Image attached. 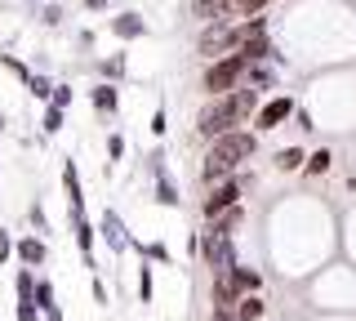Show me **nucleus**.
Masks as SVG:
<instances>
[{
	"instance_id": "nucleus-30",
	"label": "nucleus",
	"mask_w": 356,
	"mask_h": 321,
	"mask_svg": "<svg viewBox=\"0 0 356 321\" xmlns=\"http://www.w3.org/2000/svg\"><path fill=\"white\" fill-rule=\"evenodd\" d=\"M120 157H125V134H111L107 139V165H116Z\"/></svg>"
},
{
	"instance_id": "nucleus-34",
	"label": "nucleus",
	"mask_w": 356,
	"mask_h": 321,
	"mask_svg": "<svg viewBox=\"0 0 356 321\" xmlns=\"http://www.w3.org/2000/svg\"><path fill=\"white\" fill-rule=\"evenodd\" d=\"M14 254V237H9V228H0V263Z\"/></svg>"
},
{
	"instance_id": "nucleus-35",
	"label": "nucleus",
	"mask_w": 356,
	"mask_h": 321,
	"mask_svg": "<svg viewBox=\"0 0 356 321\" xmlns=\"http://www.w3.org/2000/svg\"><path fill=\"white\" fill-rule=\"evenodd\" d=\"M40 313H36V308H31V304H18V321H36Z\"/></svg>"
},
{
	"instance_id": "nucleus-32",
	"label": "nucleus",
	"mask_w": 356,
	"mask_h": 321,
	"mask_svg": "<svg viewBox=\"0 0 356 321\" xmlns=\"http://www.w3.org/2000/svg\"><path fill=\"white\" fill-rule=\"evenodd\" d=\"M67 103H72V85H54V94H49V107H58V112H63Z\"/></svg>"
},
{
	"instance_id": "nucleus-9",
	"label": "nucleus",
	"mask_w": 356,
	"mask_h": 321,
	"mask_svg": "<svg viewBox=\"0 0 356 321\" xmlns=\"http://www.w3.org/2000/svg\"><path fill=\"white\" fill-rule=\"evenodd\" d=\"M18 263H27V268H40L44 259H49V250H44V241L40 237H18Z\"/></svg>"
},
{
	"instance_id": "nucleus-37",
	"label": "nucleus",
	"mask_w": 356,
	"mask_h": 321,
	"mask_svg": "<svg viewBox=\"0 0 356 321\" xmlns=\"http://www.w3.org/2000/svg\"><path fill=\"white\" fill-rule=\"evenodd\" d=\"M214 321H236V313L232 308H214Z\"/></svg>"
},
{
	"instance_id": "nucleus-29",
	"label": "nucleus",
	"mask_w": 356,
	"mask_h": 321,
	"mask_svg": "<svg viewBox=\"0 0 356 321\" xmlns=\"http://www.w3.org/2000/svg\"><path fill=\"white\" fill-rule=\"evenodd\" d=\"M103 76H125V54H111V58H103Z\"/></svg>"
},
{
	"instance_id": "nucleus-40",
	"label": "nucleus",
	"mask_w": 356,
	"mask_h": 321,
	"mask_svg": "<svg viewBox=\"0 0 356 321\" xmlns=\"http://www.w3.org/2000/svg\"><path fill=\"white\" fill-rule=\"evenodd\" d=\"M0 130H5V112H0Z\"/></svg>"
},
{
	"instance_id": "nucleus-33",
	"label": "nucleus",
	"mask_w": 356,
	"mask_h": 321,
	"mask_svg": "<svg viewBox=\"0 0 356 321\" xmlns=\"http://www.w3.org/2000/svg\"><path fill=\"white\" fill-rule=\"evenodd\" d=\"M165 130H170V116H165V107H156V112H152V134L165 139Z\"/></svg>"
},
{
	"instance_id": "nucleus-10",
	"label": "nucleus",
	"mask_w": 356,
	"mask_h": 321,
	"mask_svg": "<svg viewBox=\"0 0 356 321\" xmlns=\"http://www.w3.org/2000/svg\"><path fill=\"white\" fill-rule=\"evenodd\" d=\"M63 187H67V201H72V214L81 219V214H85V192H81V174H76L72 161L63 165Z\"/></svg>"
},
{
	"instance_id": "nucleus-8",
	"label": "nucleus",
	"mask_w": 356,
	"mask_h": 321,
	"mask_svg": "<svg viewBox=\"0 0 356 321\" xmlns=\"http://www.w3.org/2000/svg\"><path fill=\"white\" fill-rule=\"evenodd\" d=\"M103 237H107V246L116 250V254H125V246H129V228H125V219H120L116 210H107V214H103Z\"/></svg>"
},
{
	"instance_id": "nucleus-16",
	"label": "nucleus",
	"mask_w": 356,
	"mask_h": 321,
	"mask_svg": "<svg viewBox=\"0 0 356 321\" xmlns=\"http://www.w3.org/2000/svg\"><path fill=\"white\" fill-rule=\"evenodd\" d=\"M192 14L200 18V23H222V0H192Z\"/></svg>"
},
{
	"instance_id": "nucleus-24",
	"label": "nucleus",
	"mask_w": 356,
	"mask_h": 321,
	"mask_svg": "<svg viewBox=\"0 0 356 321\" xmlns=\"http://www.w3.org/2000/svg\"><path fill=\"white\" fill-rule=\"evenodd\" d=\"M330 148H321V152H312V157H307V174H325L330 170Z\"/></svg>"
},
{
	"instance_id": "nucleus-15",
	"label": "nucleus",
	"mask_w": 356,
	"mask_h": 321,
	"mask_svg": "<svg viewBox=\"0 0 356 321\" xmlns=\"http://www.w3.org/2000/svg\"><path fill=\"white\" fill-rule=\"evenodd\" d=\"M263 317H267V299H263V295H241L236 321H263Z\"/></svg>"
},
{
	"instance_id": "nucleus-3",
	"label": "nucleus",
	"mask_w": 356,
	"mask_h": 321,
	"mask_svg": "<svg viewBox=\"0 0 356 321\" xmlns=\"http://www.w3.org/2000/svg\"><path fill=\"white\" fill-rule=\"evenodd\" d=\"M245 68H250V63H245L241 54H227V58H214V63L205 68V76H200V90H205L209 98H222V94H232V90L241 85Z\"/></svg>"
},
{
	"instance_id": "nucleus-5",
	"label": "nucleus",
	"mask_w": 356,
	"mask_h": 321,
	"mask_svg": "<svg viewBox=\"0 0 356 321\" xmlns=\"http://www.w3.org/2000/svg\"><path fill=\"white\" fill-rule=\"evenodd\" d=\"M236 196H241V183H236V179H222V183H214V187H209V196L200 201V214H205V219H218V214H227L232 205H241Z\"/></svg>"
},
{
	"instance_id": "nucleus-19",
	"label": "nucleus",
	"mask_w": 356,
	"mask_h": 321,
	"mask_svg": "<svg viewBox=\"0 0 356 321\" xmlns=\"http://www.w3.org/2000/svg\"><path fill=\"white\" fill-rule=\"evenodd\" d=\"M14 295H18V304H31V299H36V276H31V268H18Z\"/></svg>"
},
{
	"instance_id": "nucleus-11",
	"label": "nucleus",
	"mask_w": 356,
	"mask_h": 321,
	"mask_svg": "<svg viewBox=\"0 0 356 321\" xmlns=\"http://www.w3.org/2000/svg\"><path fill=\"white\" fill-rule=\"evenodd\" d=\"M111 31L120 40H138V36H147V23H143V14H116L111 18Z\"/></svg>"
},
{
	"instance_id": "nucleus-1",
	"label": "nucleus",
	"mask_w": 356,
	"mask_h": 321,
	"mask_svg": "<svg viewBox=\"0 0 356 321\" xmlns=\"http://www.w3.org/2000/svg\"><path fill=\"white\" fill-rule=\"evenodd\" d=\"M254 152H259V139H254L250 130H232V134H222V139L209 143L205 165H200V179H205V183L232 179V170H236L241 161H250Z\"/></svg>"
},
{
	"instance_id": "nucleus-2",
	"label": "nucleus",
	"mask_w": 356,
	"mask_h": 321,
	"mask_svg": "<svg viewBox=\"0 0 356 321\" xmlns=\"http://www.w3.org/2000/svg\"><path fill=\"white\" fill-rule=\"evenodd\" d=\"M254 103H259V90H232V94L214 98V103H209L205 112L196 116V134H200V139H222V134H232V125H241V120L254 112Z\"/></svg>"
},
{
	"instance_id": "nucleus-27",
	"label": "nucleus",
	"mask_w": 356,
	"mask_h": 321,
	"mask_svg": "<svg viewBox=\"0 0 356 321\" xmlns=\"http://www.w3.org/2000/svg\"><path fill=\"white\" fill-rule=\"evenodd\" d=\"M36 18H40L44 27H58L67 14H63V5H40V14H36Z\"/></svg>"
},
{
	"instance_id": "nucleus-14",
	"label": "nucleus",
	"mask_w": 356,
	"mask_h": 321,
	"mask_svg": "<svg viewBox=\"0 0 356 321\" xmlns=\"http://www.w3.org/2000/svg\"><path fill=\"white\" fill-rule=\"evenodd\" d=\"M94 237H98V228L81 214V219H76V246H81V254H85L89 268H94Z\"/></svg>"
},
{
	"instance_id": "nucleus-28",
	"label": "nucleus",
	"mask_w": 356,
	"mask_h": 321,
	"mask_svg": "<svg viewBox=\"0 0 356 321\" xmlns=\"http://www.w3.org/2000/svg\"><path fill=\"white\" fill-rule=\"evenodd\" d=\"M138 299H143V304H152V263H143V268H138Z\"/></svg>"
},
{
	"instance_id": "nucleus-39",
	"label": "nucleus",
	"mask_w": 356,
	"mask_h": 321,
	"mask_svg": "<svg viewBox=\"0 0 356 321\" xmlns=\"http://www.w3.org/2000/svg\"><path fill=\"white\" fill-rule=\"evenodd\" d=\"M85 5H89V9H103V5H107V0H85Z\"/></svg>"
},
{
	"instance_id": "nucleus-6",
	"label": "nucleus",
	"mask_w": 356,
	"mask_h": 321,
	"mask_svg": "<svg viewBox=\"0 0 356 321\" xmlns=\"http://www.w3.org/2000/svg\"><path fill=\"white\" fill-rule=\"evenodd\" d=\"M289 116H294V103H289V98H272V103H263L259 112H254V130H263V134H267V130H276Z\"/></svg>"
},
{
	"instance_id": "nucleus-22",
	"label": "nucleus",
	"mask_w": 356,
	"mask_h": 321,
	"mask_svg": "<svg viewBox=\"0 0 356 321\" xmlns=\"http://www.w3.org/2000/svg\"><path fill=\"white\" fill-rule=\"evenodd\" d=\"M303 161H307V152H303V148H285V152H276V170H303Z\"/></svg>"
},
{
	"instance_id": "nucleus-13",
	"label": "nucleus",
	"mask_w": 356,
	"mask_h": 321,
	"mask_svg": "<svg viewBox=\"0 0 356 321\" xmlns=\"http://www.w3.org/2000/svg\"><path fill=\"white\" fill-rule=\"evenodd\" d=\"M236 304H241V290L227 281V272H214V308H232L236 313Z\"/></svg>"
},
{
	"instance_id": "nucleus-7",
	"label": "nucleus",
	"mask_w": 356,
	"mask_h": 321,
	"mask_svg": "<svg viewBox=\"0 0 356 321\" xmlns=\"http://www.w3.org/2000/svg\"><path fill=\"white\" fill-rule=\"evenodd\" d=\"M267 9V0H222V23H245V18H259Z\"/></svg>"
},
{
	"instance_id": "nucleus-23",
	"label": "nucleus",
	"mask_w": 356,
	"mask_h": 321,
	"mask_svg": "<svg viewBox=\"0 0 356 321\" xmlns=\"http://www.w3.org/2000/svg\"><path fill=\"white\" fill-rule=\"evenodd\" d=\"M143 254H147V263H174V254L165 250V241H147V246H143Z\"/></svg>"
},
{
	"instance_id": "nucleus-25",
	"label": "nucleus",
	"mask_w": 356,
	"mask_h": 321,
	"mask_svg": "<svg viewBox=\"0 0 356 321\" xmlns=\"http://www.w3.org/2000/svg\"><path fill=\"white\" fill-rule=\"evenodd\" d=\"M40 130H44V134H58V130H63V112H58V107H44Z\"/></svg>"
},
{
	"instance_id": "nucleus-18",
	"label": "nucleus",
	"mask_w": 356,
	"mask_h": 321,
	"mask_svg": "<svg viewBox=\"0 0 356 321\" xmlns=\"http://www.w3.org/2000/svg\"><path fill=\"white\" fill-rule=\"evenodd\" d=\"M31 308H36V313H54V308H58V299H54V285L44 281V276H36V299H31Z\"/></svg>"
},
{
	"instance_id": "nucleus-12",
	"label": "nucleus",
	"mask_w": 356,
	"mask_h": 321,
	"mask_svg": "<svg viewBox=\"0 0 356 321\" xmlns=\"http://www.w3.org/2000/svg\"><path fill=\"white\" fill-rule=\"evenodd\" d=\"M227 281L236 285L241 295H259V285H263V272H254V268H245V263H236V268H227Z\"/></svg>"
},
{
	"instance_id": "nucleus-31",
	"label": "nucleus",
	"mask_w": 356,
	"mask_h": 321,
	"mask_svg": "<svg viewBox=\"0 0 356 321\" xmlns=\"http://www.w3.org/2000/svg\"><path fill=\"white\" fill-rule=\"evenodd\" d=\"M0 63H5V68L14 72L18 81H27V76H31V72H27V63H22V58H14V54H0Z\"/></svg>"
},
{
	"instance_id": "nucleus-20",
	"label": "nucleus",
	"mask_w": 356,
	"mask_h": 321,
	"mask_svg": "<svg viewBox=\"0 0 356 321\" xmlns=\"http://www.w3.org/2000/svg\"><path fill=\"white\" fill-rule=\"evenodd\" d=\"M156 201H161V205H178V201H183V196H178V187L170 183V174H156Z\"/></svg>"
},
{
	"instance_id": "nucleus-38",
	"label": "nucleus",
	"mask_w": 356,
	"mask_h": 321,
	"mask_svg": "<svg viewBox=\"0 0 356 321\" xmlns=\"http://www.w3.org/2000/svg\"><path fill=\"white\" fill-rule=\"evenodd\" d=\"M44 321H63V308H54V313H44Z\"/></svg>"
},
{
	"instance_id": "nucleus-21",
	"label": "nucleus",
	"mask_w": 356,
	"mask_h": 321,
	"mask_svg": "<svg viewBox=\"0 0 356 321\" xmlns=\"http://www.w3.org/2000/svg\"><path fill=\"white\" fill-rule=\"evenodd\" d=\"M245 72H250V85H254V90H272V85H276V72L263 68V63H250Z\"/></svg>"
},
{
	"instance_id": "nucleus-36",
	"label": "nucleus",
	"mask_w": 356,
	"mask_h": 321,
	"mask_svg": "<svg viewBox=\"0 0 356 321\" xmlns=\"http://www.w3.org/2000/svg\"><path fill=\"white\" fill-rule=\"evenodd\" d=\"M294 120H298L303 130H312V112H307V107H294Z\"/></svg>"
},
{
	"instance_id": "nucleus-26",
	"label": "nucleus",
	"mask_w": 356,
	"mask_h": 321,
	"mask_svg": "<svg viewBox=\"0 0 356 321\" xmlns=\"http://www.w3.org/2000/svg\"><path fill=\"white\" fill-rule=\"evenodd\" d=\"M27 85H31V94H36V98L49 103V94H54V81H49V76H27Z\"/></svg>"
},
{
	"instance_id": "nucleus-17",
	"label": "nucleus",
	"mask_w": 356,
	"mask_h": 321,
	"mask_svg": "<svg viewBox=\"0 0 356 321\" xmlns=\"http://www.w3.org/2000/svg\"><path fill=\"white\" fill-rule=\"evenodd\" d=\"M89 98H94V107H98V112H116V103H120V98H116V85H111V81L94 85V94H89Z\"/></svg>"
},
{
	"instance_id": "nucleus-4",
	"label": "nucleus",
	"mask_w": 356,
	"mask_h": 321,
	"mask_svg": "<svg viewBox=\"0 0 356 321\" xmlns=\"http://www.w3.org/2000/svg\"><path fill=\"white\" fill-rule=\"evenodd\" d=\"M200 259H205L214 272L236 268V241H232V237H214V232H205V237H200Z\"/></svg>"
}]
</instances>
